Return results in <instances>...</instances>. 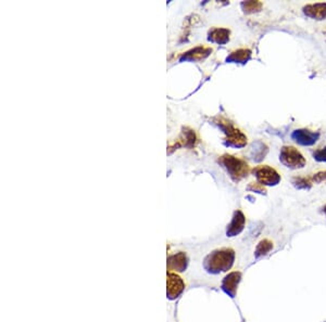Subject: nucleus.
<instances>
[{
	"instance_id": "1",
	"label": "nucleus",
	"mask_w": 326,
	"mask_h": 322,
	"mask_svg": "<svg viewBox=\"0 0 326 322\" xmlns=\"http://www.w3.org/2000/svg\"><path fill=\"white\" fill-rule=\"evenodd\" d=\"M235 262V252L232 248H221L213 251L203 261V268L207 272L217 274L232 268Z\"/></svg>"
},
{
	"instance_id": "2",
	"label": "nucleus",
	"mask_w": 326,
	"mask_h": 322,
	"mask_svg": "<svg viewBox=\"0 0 326 322\" xmlns=\"http://www.w3.org/2000/svg\"><path fill=\"white\" fill-rule=\"evenodd\" d=\"M214 123L219 126L226 135L225 144L233 148H243L247 144V137L240 131L236 130L234 125L223 117L214 118Z\"/></svg>"
},
{
	"instance_id": "3",
	"label": "nucleus",
	"mask_w": 326,
	"mask_h": 322,
	"mask_svg": "<svg viewBox=\"0 0 326 322\" xmlns=\"http://www.w3.org/2000/svg\"><path fill=\"white\" fill-rule=\"evenodd\" d=\"M219 162L228 170L229 175L234 181H239L248 176L249 166L246 161L236 158V156L225 154L221 156Z\"/></svg>"
},
{
	"instance_id": "4",
	"label": "nucleus",
	"mask_w": 326,
	"mask_h": 322,
	"mask_svg": "<svg viewBox=\"0 0 326 322\" xmlns=\"http://www.w3.org/2000/svg\"><path fill=\"white\" fill-rule=\"evenodd\" d=\"M279 161L291 169H300L305 165V159L294 146H283L279 153Z\"/></svg>"
},
{
	"instance_id": "5",
	"label": "nucleus",
	"mask_w": 326,
	"mask_h": 322,
	"mask_svg": "<svg viewBox=\"0 0 326 322\" xmlns=\"http://www.w3.org/2000/svg\"><path fill=\"white\" fill-rule=\"evenodd\" d=\"M253 174L262 186H276L280 181L279 174L268 165H261V166L256 167L253 169Z\"/></svg>"
},
{
	"instance_id": "6",
	"label": "nucleus",
	"mask_w": 326,
	"mask_h": 322,
	"mask_svg": "<svg viewBox=\"0 0 326 322\" xmlns=\"http://www.w3.org/2000/svg\"><path fill=\"white\" fill-rule=\"evenodd\" d=\"M185 289V283L183 279L179 277V275L169 272L167 277V295L168 298L173 300L176 299L180 294L183 293Z\"/></svg>"
},
{
	"instance_id": "7",
	"label": "nucleus",
	"mask_w": 326,
	"mask_h": 322,
	"mask_svg": "<svg viewBox=\"0 0 326 322\" xmlns=\"http://www.w3.org/2000/svg\"><path fill=\"white\" fill-rule=\"evenodd\" d=\"M240 279H241V273L239 271L230 272L223 279V281L221 283L222 291L225 294H228L230 297L234 298L235 296H236L237 288H238V284L240 282Z\"/></svg>"
},
{
	"instance_id": "8",
	"label": "nucleus",
	"mask_w": 326,
	"mask_h": 322,
	"mask_svg": "<svg viewBox=\"0 0 326 322\" xmlns=\"http://www.w3.org/2000/svg\"><path fill=\"white\" fill-rule=\"evenodd\" d=\"M292 138L295 142L303 146H310L315 144L319 140L320 134L311 132L309 130H296L292 134Z\"/></svg>"
},
{
	"instance_id": "9",
	"label": "nucleus",
	"mask_w": 326,
	"mask_h": 322,
	"mask_svg": "<svg viewBox=\"0 0 326 322\" xmlns=\"http://www.w3.org/2000/svg\"><path fill=\"white\" fill-rule=\"evenodd\" d=\"M246 224V217H244L241 210H236L233 215L232 222L226 229V234L228 237H236L238 235L244 228Z\"/></svg>"
},
{
	"instance_id": "10",
	"label": "nucleus",
	"mask_w": 326,
	"mask_h": 322,
	"mask_svg": "<svg viewBox=\"0 0 326 322\" xmlns=\"http://www.w3.org/2000/svg\"><path fill=\"white\" fill-rule=\"evenodd\" d=\"M187 265H188L187 256L183 252L171 255L168 259V269L170 271L183 272L186 270Z\"/></svg>"
},
{
	"instance_id": "11",
	"label": "nucleus",
	"mask_w": 326,
	"mask_h": 322,
	"mask_svg": "<svg viewBox=\"0 0 326 322\" xmlns=\"http://www.w3.org/2000/svg\"><path fill=\"white\" fill-rule=\"evenodd\" d=\"M303 13L313 20H325L326 19V4H313L303 7Z\"/></svg>"
},
{
	"instance_id": "12",
	"label": "nucleus",
	"mask_w": 326,
	"mask_h": 322,
	"mask_svg": "<svg viewBox=\"0 0 326 322\" xmlns=\"http://www.w3.org/2000/svg\"><path fill=\"white\" fill-rule=\"evenodd\" d=\"M212 52V49L210 47H202V46H199L192 50H189L185 52L180 60H186V61H200L206 59L207 57L210 56V53Z\"/></svg>"
},
{
	"instance_id": "13",
	"label": "nucleus",
	"mask_w": 326,
	"mask_h": 322,
	"mask_svg": "<svg viewBox=\"0 0 326 322\" xmlns=\"http://www.w3.org/2000/svg\"><path fill=\"white\" fill-rule=\"evenodd\" d=\"M230 30L228 29H212L209 32L208 39L219 45H225L230 40Z\"/></svg>"
},
{
	"instance_id": "14",
	"label": "nucleus",
	"mask_w": 326,
	"mask_h": 322,
	"mask_svg": "<svg viewBox=\"0 0 326 322\" xmlns=\"http://www.w3.org/2000/svg\"><path fill=\"white\" fill-rule=\"evenodd\" d=\"M251 54H252L251 50L249 49H238L236 51L232 52L228 57V59H226V61L231 63L244 64L251 59Z\"/></svg>"
},
{
	"instance_id": "15",
	"label": "nucleus",
	"mask_w": 326,
	"mask_h": 322,
	"mask_svg": "<svg viewBox=\"0 0 326 322\" xmlns=\"http://www.w3.org/2000/svg\"><path fill=\"white\" fill-rule=\"evenodd\" d=\"M268 151H269L268 146L263 142L261 141L253 142L251 146V158L256 162H260L266 158Z\"/></svg>"
},
{
	"instance_id": "16",
	"label": "nucleus",
	"mask_w": 326,
	"mask_h": 322,
	"mask_svg": "<svg viewBox=\"0 0 326 322\" xmlns=\"http://www.w3.org/2000/svg\"><path fill=\"white\" fill-rule=\"evenodd\" d=\"M272 248H273V243H272L270 240H268V239H264V240L260 241L255 251L256 259H260V257L262 256H266L267 254L271 252Z\"/></svg>"
},
{
	"instance_id": "17",
	"label": "nucleus",
	"mask_w": 326,
	"mask_h": 322,
	"mask_svg": "<svg viewBox=\"0 0 326 322\" xmlns=\"http://www.w3.org/2000/svg\"><path fill=\"white\" fill-rule=\"evenodd\" d=\"M262 7H263V5H262L261 2H252V0H250V2H243L241 4V8L244 13L259 12L261 11Z\"/></svg>"
},
{
	"instance_id": "18",
	"label": "nucleus",
	"mask_w": 326,
	"mask_h": 322,
	"mask_svg": "<svg viewBox=\"0 0 326 322\" xmlns=\"http://www.w3.org/2000/svg\"><path fill=\"white\" fill-rule=\"evenodd\" d=\"M312 178L309 177H295L293 179V185L297 188V189H303V190H308L312 187Z\"/></svg>"
},
{
	"instance_id": "19",
	"label": "nucleus",
	"mask_w": 326,
	"mask_h": 322,
	"mask_svg": "<svg viewBox=\"0 0 326 322\" xmlns=\"http://www.w3.org/2000/svg\"><path fill=\"white\" fill-rule=\"evenodd\" d=\"M247 189L249 191H252V192L260 193V195H266V193H267V190L264 189V187L262 186L261 183H259V182H251Z\"/></svg>"
},
{
	"instance_id": "20",
	"label": "nucleus",
	"mask_w": 326,
	"mask_h": 322,
	"mask_svg": "<svg viewBox=\"0 0 326 322\" xmlns=\"http://www.w3.org/2000/svg\"><path fill=\"white\" fill-rule=\"evenodd\" d=\"M313 158H314V160L319 161V162H326V146L325 148L316 150L313 153Z\"/></svg>"
},
{
	"instance_id": "21",
	"label": "nucleus",
	"mask_w": 326,
	"mask_h": 322,
	"mask_svg": "<svg viewBox=\"0 0 326 322\" xmlns=\"http://www.w3.org/2000/svg\"><path fill=\"white\" fill-rule=\"evenodd\" d=\"M313 182L316 183H322V182H326V171H320L314 174V176L311 177Z\"/></svg>"
},
{
	"instance_id": "22",
	"label": "nucleus",
	"mask_w": 326,
	"mask_h": 322,
	"mask_svg": "<svg viewBox=\"0 0 326 322\" xmlns=\"http://www.w3.org/2000/svg\"><path fill=\"white\" fill-rule=\"evenodd\" d=\"M324 213H325V215H326V205L324 206Z\"/></svg>"
}]
</instances>
